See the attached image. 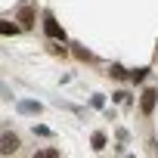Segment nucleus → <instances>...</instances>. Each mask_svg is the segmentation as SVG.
Returning <instances> with one entry per match:
<instances>
[{
    "label": "nucleus",
    "mask_w": 158,
    "mask_h": 158,
    "mask_svg": "<svg viewBox=\"0 0 158 158\" xmlns=\"http://www.w3.org/2000/svg\"><path fill=\"white\" fill-rule=\"evenodd\" d=\"M155 102H158V90H143L139 93V109H143V115H152L155 112Z\"/></svg>",
    "instance_id": "f257e3e1"
},
{
    "label": "nucleus",
    "mask_w": 158,
    "mask_h": 158,
    "mask_svg": "<svg viewBox=\"0 0 158 158\" xmlns=\"http://www.w3.org/2000/svg\"><path fill=\"white\" fill-rule=\"evenodd\" d=\"M44 31L50 34V40H65V31L59 28V22H56L53 16H47V19H44Z\"/></svg>",
    "instance_id": "f03ea898"
},
{
    "label": "nucleus",
    "mask_w": 158,
    "mask_h": 158,
    "mask_svg": "<svg viewBox=\"0 0 158 158\" xmlns=\"http://www.w3.org/2000/svg\"><path fill=\"white\" fill-rule=\"evenodd\" d=\"M0 152H3V155L19 152V136L16 133H3V136H0Z\"/></svg>",
    "instance_id": "7ed1b4c3"
},
{
    "label": "nucleus",
    "mask_w": 158,
    "mask_h": 158,
    "mask_svg": "<svg viewBox=\"0 0 158 158\" xmlns=\"http://www.w3.org/2000/svg\"><path fill=\"white\" fill-rule=\"evenodd\" d=\"M19 22H22L25 28H31V25H34V10H31V6H22V10H19Z\"/></svg>",
    "instance_id": "20e7f679"
},
{
    "label": "nucleus",
    "mask_w": 158,
    "mask_h": 158,
    "mask_svg": "<svg viewBox=\"0 0 158 158\" xmlns=\"http://www.w3.org/2000/svg\"><path fill=\"white\" fill-rule=\"evenodd\" d=\"M19 112H22V115H37L40 106H37V102H19Z\"/></svg>",
    "instance_id": "39448f33"
},
{
    "label": "nucleus",
    "mask_w": 158,
    "mask_h": 158,
    "mask_svg": "<svg viewBox=\"0 0 158 158\" xmlns=\"http://www.w3.org/2000/svg\"><path fill=\"white\" fill-rule=\"evenodd\" d=\"M90 143H93V149H96V152H102V149H106V133H93V139H90Z\"/></svg>",
    "instance_id": "423d86ee"
},
{
    "label": "nucleus",
    "mask_w": 158,
    "mask_h": 158,
    "mask_svg": "<svg viewBox=\"0 0 158 158\" xmlns=\"http://www.w3.org/2000/svg\"><path fill=\"white\" fill-rule=\"evenodd\" d=\"M146 71H149V68H136V71H130V81H133V84L146 81Z\"/></svg>",
    "instance_id": "0eeeda50"
},
{
    "label": "nucleus",
    "mask_w": 158,
    "mask_h": 158,
    "mask_svg": "<svg viewBox=\"0 0 158 158\" xmlns=\"http://www.w3.org/2000/svg\"><path fill=\"white\" fill-rule=\"evenodd\" d=\"M0 31H3V34L10 37V34H19V25H13V22H3V25H0Z\"/></svg>",
    "instance_id": "6e6552de"
},
{
    "label": "nucleus",
    "mask_w": 158,
    "mask_h": 158,
    "mask_svg": "<svg viewBox=\"0 0 158 158\" xmlns=\"http://www.w3.org/2000/svg\"><path fill=\"white\" fill-rule=\"evenodd\" d=\"M37 155H40V158H56L59 152H56V149H44V152H37Z\"/></svg>",
    "instance_id": "1a4fd4ad"
},
{
    "label": "nucleus",
    "mask_w": 158,
    "mask_h": 158,
    "mask_svg": "<svg viewBox=\"0 0 158 158\" xmlns=\"http://www.w3.org/2000/svg\"><path fill=\"white\" fill-rule=\"evenodd\" d=\"M112 77H124V68L121 65H112Z\"/></svg>",
    "instance_id": "9d476101"
}]
</instances>
